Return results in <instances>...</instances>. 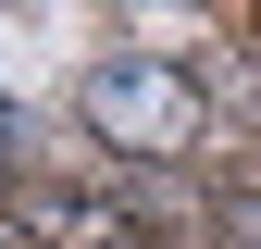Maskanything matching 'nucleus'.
Instances as JSON below:
<instances>
[{
  "label": "nucleus",
  "instance_id": "1",
  "mask_svg": "<svg viewBox=\"0 0 261 249\" xmlns=\"http://www.w3.org/2000/svg\"><path fill=\"white\" fill-rule=\"evenodd\" d=\"M75 124L124 162H187V150H212V87L199 62H162V50H100L75 75Z\"/></svg>",
  "mask_w": 261,
  "mask_h": 249
},
{
  "label": "nucleus",
  "instance_id": "2",
  "mask_svg": "<svg viewBox=\"0 0 261 249\" xmlns=\"http://www.w3.org/2000/svg\"><path fill=\"white\" fill-rule=\"evenodd\" d=\"M25 237L38 249H149V225L124 200H100V187H50V200L25 212Z\"/></svg>",
  "mask_w": 261,
  "mask_h": 249
},
{
  "label": "nucleus",
  "instance_id": "3",
  "mask_svg": "<svg viewBox=\"0 0 261 249\" xmlns=\"http://www.w3.org/2000/svg\"><path fill=\"white\" fill-rule=\"evenodd\" d=\"M199 87H212V100H237V112H261V50H224V62H199Z\"/></svg>",
  "mask_w": 261,
  "mask_h": 249
},
{
  "label": "nucleus",
  "instance_id": "4",
  "mask_svg": "<svg viewBox=\"0 0 261 249\" xmlns=\"http://www.w3.org/2000/svg\"><path fill=\"white\" fill-rule=\"evenodd\" d=\"M212 237L224 249H261V187H224V200H212Z\"/></svg>",
  "mask_w": 261,
  "mask_h": 249
},
{
  "label": "nucleus",
  "instance_id": "5",
  "mask_svg": "<svg viewBox=\"0 0 261 249\" xmlns=\"http://www.w3.org/2000/svg\"><path fill=\"white\" fill-rule=\"evenodd\" d=\"M0 175H13V124H0Z\"/></svg>",
  "mask_w": 261,
  "mask_h": 249
}]
</instances>
